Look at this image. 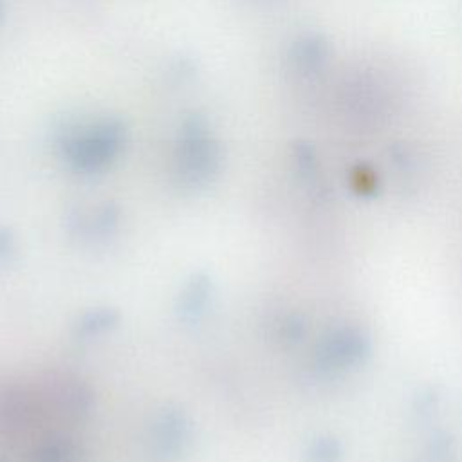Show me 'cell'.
<instances>
[{"label":"cell","instance_id":"obj_3","mask_svg":"<svg viewBox=\"0 0 462 462\" xmlns=\"http://www.w3.org/2000/svg\"><path fill=\"white\" fill-rule=\"evenodd\" d=\"M116 319V314L112 310H96L85 316V319L81 321V330H97L103 328L106 325H110Z\"/></svg>","mask_w":462,"mask_h":462},{"label":"cell","instance_id":"obj_4","mask_svg":"<svg viewBox=\"0 0 462 462\" xmlns=\"http://www.w3.org/2000/svg\"><path fill=\"white\" fill-rule=\"evenodd\" d=\"M38 462H72V455L63 446H49L38 453Z\"/></svg>","mask_w":462,"mask_h":462},{"label":"cell","instance_id":"obj_1","mask_svg":"<svg viewBox=\"0 0 462 462\" xmlns=\"http://www.w3.org/2000/svg\"><path fill=\"white\" fill-rule=\"evenodd\" d=\"M188 435V424L179 411H166L157 424V444L164 453H175L180 449Z\"/></svg>","mask_w":462,"mask_h":462},{"label":"cell","instance_id":"obj_2","mask_svg":"<svg viewBox=\"0 0 462 462\" xmlns=\"http://www.w3.org/2000/svg\"><path fill=\"white\" fill-rule=\"evenodd\" d=\"M208 278L206 276H195V280L189 283V287L184 292L182 298V314L184 318H193L195 314L200 312V309L206 303L208 298Z\"/></svg>","mask_w":462,"mask_h":462}]
</instances>
